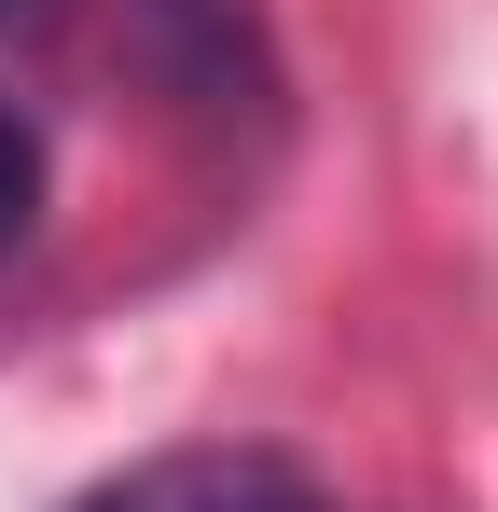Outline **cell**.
I'll list each match as a JSON object with an SVG mask.
<instances>
[{"mask_svg": "<svg viewBox=\"0 0 498 512\" xmlns=\"http://www.w3.org/2000/svg\"><path fill=\"white\" fill-rule=\"evenodd\" d=\"M125 28L194 111H277V56H263L249 0H125Z\"/></svg>", "mask_w": 498, "mask_h": 512, "instance_id": "obj_1", "label": "cell"}, {"mask_svg": "<svg viewBox=\"0 0 498 512\" xmlns=\"http://www.w3.org/2000/svg\"><path fill=\"white\" fill-rule=\"evenodd\" d=\"M42 14H56V0H0V28H42Z\"/></svg>", "mask_w": 498, "mask_h": 512, "instance_id": "obj_4", "label": "cell"}, {"mask_svg": "<svg viewBox=\"0 0 498 512\" xmlns=\"http://www.w3.org/2000/svg\"><path fill=\"white\" fill-rule=\"evenodd\" d=\"M70 512H319V485L277 443H180V457H139V471L83 485Z\"/></svg>", "mask_w": 498, "mask_h": 512, "instance_id": "obj_2", "label": "cell"}, {"mask_svg": "<svg viewBox=\"0 0 498 512\" xmlns=\"http://www.w3.org/2000/svg\"><path fill=\"white\" fill-rule=\"evenodd\" d=\"M28 222H42V125L0 97V250H28Z\"/></svg>", "mask_w": 498, "mask_h": 512, "instance_id": "obj_3", "label": "cell"}]
</instances>
